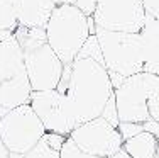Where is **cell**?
Masks as SVG:
<instances>
[{
    "label": "cell",
    "mask_w": 159,
    "mask_h": 158,
    "mask_svg": "<svg viewBox=\"0 0 159 158\" xmlns=\"http://www.w3.org/2000/svg\"><path fill=\"white\" fill-rule=\"evenodd\" d=\"M56 90L66 93L76 126L100 117L103 105L113 95L107 68L90 58H76L64 66Z\"/></svg>",
    "instance_id": "6da1fadb"
},
{
    "label": "cell",
    "mask_w": 159,
    "mask_h": 158,
    "mask_svg": "<svg viewBox=\"0 0 159 158\" xmlns=\"http://www.w3.org/2000/svg\"><path fill=\"white\" fill-rule=\"evenodd\" d=\"M14 36L22 50L24 70L32 92L56 90L63 77L64 65L49 48L44 29H29L17 26Z\"/></svg>",
    "instance_id": "7a4b0ae2"
},
{
    "label": "cell",
    "mask_w": 159,
    "mask_h": 158,
    "mask_svg": "<svg viewBox=\"0 0 159 158\" xmlns=\"http://www.w3.org/2000/svg\"><path fill=\"white\" fill-rule=\"evenodd\" d=\"M90 21L75 5H56L44 26L46 41L56 53L64 66L71 65L76 60L80 50L90 36Z\"/></svg>",
    "instance_id": "3957f363"
},
{
    "label": "cell",
    "mask_w": 159,
    "mask_h": 158,
    "mask_svg": "<svg viewBox=\"0 0 159 158\" xmlns=\"http://www.w3.org/2000/svg\"><path fill=\"white\" fill-rule=\"evenodd\" d=\"M97 41L103 56V65L107 71L122 75L129 78L135 73L144 71L146 65V48L144 39L139 34L130 32H110L95 27Z\"/></svg>",
    "instance_id": "277c9868"
},
{
    "label": "cell",
    "mask_w": 159,
    "mask_h": 158,
    "mask_svg": "<svg viewBox=\"0 0 159 158\" xmlns=\"http://www.w3.org/2000/svg\"><path fill=\"white\" fill-rule=\"evenodd\" d=\"M43 122L29 104L16 107L0 117V141L9 153L24 156L44 136Z\"/></svg>",
    "instance_id": "5b68a950"
},
{
    "label": "cell",
    "mask_w": 159,
    "mask_h": 158,
    "mask_svg": "<svg viewBox=\"0 0 159 158\" xmlns=\"http://www.w3.org/2000/svg\"><path fill=\"white\" fill-rule=\"evenodd\" d=\"M147 10L142 0H98L92 21L95 27L110 32L139 34Z\"/></svg>",
    "instance_id": "8992f818"
},
{
    "label": "cell",
    "mask_w": 159,
    "mask_h": 158,
    "mask_svg": "<svg viewBox=\"0 0 159 158\" xmlns=\"http://www.w3.org/2000/svg\"><path fill=\"white\" fill-rule=\"evenodd\" d=\"M29 105L48 133H58L68 138L76 127V121L66 93H61L58 90L32 92Z\"/></svg>",
    "instance_id": "52a82bcc"
},
{
    "label": "cell",
    "mask_w": 159,
    "mask_h": 158,
    "mask_svg": "<svg viewBox=\"0 0 159 158\" xmlns=\"http://www.w3.org/2000/svg\"><path fill=\"white\" fill-rule=\"evenodd\" d=\"M68 138L83 153L102 158H110L113 153H117L122 148L124 143L117 127H113L102 117L78 124Z\"/></svg>",
    "instance_id": "ba28073f"
},
{
    "label": "cell",
    "mask_w": 159,
    "mask_h": 158,
    "mask_svg": "<svg viewBox=\"0 0 159 158\" xmlns=\"http://www.w3.org/2000/svg\"><path fill=\"white\" fill-rule=\"evenodd\" d=\"M151 87V73L141 71L124 80L119 89L113 90V99L117 105V114L120 122H137L147 121V93Z\"/></svg>",
    "instance_id": "9c48e42d"
},
{
    "label": "cell",
    "mask_w": 159,
    "mask_h": 158,
    "mask_svg": "<svg viewBox=\"0 0 159 158\" xmlns=\"http://www.w3.org/2000/svg\"><path fill=\"white\" fill-rule=\"evenodd\" d=\"M22 71H25L24 58L14 32L0 31V84Z\"/></svg>",
    "instance_id": "30bf717a"
},
{
    "label": "cell",
    "mask_w": 159,
    "mask_h": 158,
    "mask_svg": "<svg viewBox=\"0 0 159 158\" xmlns=\"http://www.w3.org/2000/svg\"><path fill=\"white\" fill-rule=\"evenodd\" d=\"M31 93H32V89L27 80L25 71L16 75L10 80L2 82L0 84V117L3 114H7L9 111H12V109L29 104Z\"/></svg>",
    "instance_id": "8fae6325"
},
{
    "label": "cell",
    "mask_w": 159,
    "mask_h": 158,
    "mask_svg": "<svg viewBox=\"0 0 159 158\" xmlns=\"http://www.w3.org/2000/svg\"><path fill=\"white\" fill-rule=\"evenodd\" d=\"M54 7L52 0H19L17 24L29 29H44Z\"/></svg>",
    "instance_id": "7c38bea8"
},
{
    "label": "cell",
    "mask_w": 159,
    "mask_h": 158,
    "mask_svg": "<svg viewBox=\"0 0 159 158\" xmlns=\"http://www.w3.org/2000/svg\"><path fill=\"white\" fill-rule=\"evenodd\" d=\"M122 150L130 158H156L157 138L146 133V131H142L137 136L124 141Z\"/></svg>",
    "instance_id": "4fadbf2b"
},
{
    "label": "cell",
    "mask_w": 159,
    "mask_h": 158,
    "mask_svg": "<svg viewBox=\"0 0 159 158\" xmlns=\"http://www.w3.org/2000/svg\"><path fill=\"white\" fill-rule=\"evenodd\" d=\"M17 10L19 0H0V31H16Z\"/></svg>",
    "instance_id": "5bb4252c"
},
{
    "label": "cell",
    "mask_w": 159,
    "mask_h": 158,
    "mask_svg": "<svg viewBox=\"0 0 159 158\" xmlns=\"http://www.w3.org/2000/svg\"><path fill=\"white\" fill-rule=\"evenodd\" d=\"M147 112L149 117L159 122V77L151 73V87L147 93Z\"/></svg>",
    "instance_id": "9a60e30c"
},
{
    "label": "cell",
    "mask_w": 159,
    "mask_h": 158,
    "mask_svg": "<svg viewBox=\"0 0 159 158\" xmlns=\"http://www.w3.org/2000/svg\"><path fill=\"white\" fill-rule=\"evenodd\" d=\"M76 58H90V60H95V61L100 63V65H103V56H102L100 44H98L95 34H90L88 36V39L85 41V44H83V48L80 50Z\"/></svg>",
    "instance_id": "2e32d148"
},
{
    "label": "cell",
    "mask_w": 159,
    "mask_h": 158,
    "mask_svg": "<svg viewBox=\"0 0 159 158\" xmlns=\"http://www.w3.org/2000/svg\"><path fill=\"white\" fill-rule=\"evenodd\" d=\"M22 158H59V151H54L48 146V143L41 138L39 143L34 146L32 150H29Z\"/></svg>",
    "instance_id": "e0dca14e"
},
{
    "label": "cell",
    "mask_w": 159,
    "mask_h": 158,
    "mask_svg": "<svg viewBox=\"0 0 159 158\" xmlns=\"http://www.w3.org/2000/svg\"><path fill=\"white\" fill-rule=\"evenodd\" d=\"M59 158H102V156H95V155H88V153H83L81 150L75 145L70 138H66L63 148L59 150Z\"/></svg>",
    "instance_id": "ac0fdd59"
},
{
    "label": "cell",
    "mask_w": 159,
    "mask_h": 158,
    "mask_svg": "<svg viewBox=\"0 0 159 158\" xmlns=\"http://www.w3.org/2000/svg\"><path fill=\"white\" fill-rule=\"evenodd\" d=\"M100 117L105 119L108 124H112L113 127L119 126L120 121H119V114H117V105H115V99H113V95L107 100V104L103 105V111H102Z\"/></svg>",
    "instance_id": "d6986e66"
},
{
    "label": "cell",
    "mask_w": 159,
    "mask_h": 158,
    "mask_svg": "<svg viewBox=\"0 0 159 158\" xmlns=\"http://www.w3.org/2000/svg\"><path fill=\"white\" fill-rule=\"evenodd\" d=\"M117 131H119L122 141H127V140H130V138L137 136L139 133H142V124H137V122H119Z\"/></svg>",
    "instance_id": "ffe728a7"
},
{
    "label": "cell",
    "mask_w": 159,
    "mask_h": 158,
    "mask_svg": "<svg viewBox=\"0 0 159 158\" xmlns=\"http://www.w3.org/2000/svg\"><path fill=\"white\" fill-rule=\"evenodd\" d=\"M43 140L48 143V146L51 150H54V151H59V150L63 148L64 141H66V136H63V134H58V133H44Z\"/></svg>",
    "instance_id": "44dd1931"
},
{
    "label": "cell",
    "mask_w": 159,
    "mask_h": 158,
    "mask_svg": "<svg viewBox=\"0 0 159 158\" xmlns=\"http://www.w3.org/2000/svg\"><path fill=\"white\" fill-rule=\"evenodd\" d=\"M97 3H98V0H73L71 5H75L76 9H80L86 17H92L93 12H95Z\"/></svg>",
    "instance_id": "7402d4cb"
},
{
    "label": "cell",
    "mask_w": 159,
    "mask_h": 158,
    "mask_svg": "<svg viewBox=\"0 0 159 158\" xmlns=\"http://www.w3.org/2000/svg\"><path fill=\"white\" fill-rule=\"evenodd\" d=\"M142 131H146V133L159 138V122L154 121V119H147V121L142 122Z\"/></svg>",
    "instance_id": "603a6c76"
},
{
    "label": "cell",
    "mask_w": 159,
    "mask_h": 158,
    "mask_svg": "<svg viewBox=\"0 0 159 158\" xmlns=\"http://www.w3.org/2000/svg\"><path fill=\"white\" fill-rule=\"evenodd\" d=\"M108 78H110V84H112V89H113V90H115V89H119L120 85L124 84V80H125V78H124L122 75L113 73V71H108Z\"/></svg>",
    "instance_id": "cb8c5ba5"
},
{
    "label": "cell",
    "mask_w": 159,
    "mask_h": 158,
    "mask_svg": "<svg viewBox=\"0 0 159 158\" xmlns=\"http://www.w3.org/2000/svg\"><path fill=\"white\" fill-rule=\"evenodd\" d=\"M0 158H10V153H9V150L3 146V143L0 141Z\"/></svg>",
    "instance_id": "d4e9b609"
},
{
    "label": "cell",
    "mask_w": 159,
    "mask_h": 158,
    "mask_svg": "<svg viewBox=\"0 0 159 158\" xmlns=\"http://www.w3.org/2000/svg\"><path fill=\"white\" fill-rule=\"evenodd\" d=\"M110 158H130V156H129V155H127V153H125V151H124V150H122V148H120V150H119V151H117V153H113V155H112Z\"/></svg>",
    "instance_id": "484cf974"
},
{
    "label": "cell",
    "mask_w": 159,
    "mask_h": 158,
    "mask_svg": "<svg viewBox=\"0 0 159 158\" xmlns=\"http://www.w3.org/2000/svg\"><path fill=\"white\" fill-rule=\"evenodd\" d=\"M54 5H68V3H73V0H52Z\"/></svg>",
    "instance_id": "4316f807"
},
{
    "label": "cell",
    "mask_w": 159,
    "mask_h": 158,
    "mask_svg": "<svg viewBox=\"0 0 159 158\" xmlns=\"http://www.w3.org/2000/svg\"><path fill=\"white\" fill-rule=\"evenodd\" d=\"M156 156H159V138H157V150H156Z\"/></svg>",
    "instance_id": "83f0119b"
},
{
    "label": "cell",
    "mask_w": 159,
    "mask_h": 158,
    "mask_svg": "<svg viewBox=\"0 0 159 158\" xmlns=\"http://www.w3.org/2000/svg\"><path fill=\"white\" fill-rule=\"evenodd\" d=\"M156 158H159V156H156Z\"/></svg>",
    "instance_id": "f1b7e54d"
}]
</instances>
